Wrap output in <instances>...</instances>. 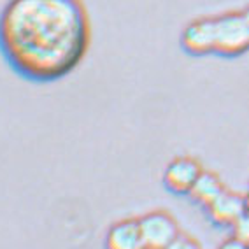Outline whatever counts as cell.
Here are the masks:
<instances>
[{"mask_svg":"<svg viewBox=\"0 0 249 249\" xmlns=\"http://www.w3.org/2000/svg\"><path fill=\"white\" fill-rule=\"evenodd\" d=\"M202 170L204 167L195 156H176L167 163L163 170V186L172 195L188 196L192 188L195 186L196 179L200 178Z\"/></svg>","mask_w":249,"mask_h":249,"instance_id":"obj_4","label":"cell"},{"mask_svg":"<svg viewBox=\"0 0 249 249\" xmlns=\"http://www.w3.org/2000/svg\"><path fill=\"white\" fill-rule=\"evenodd\" d=\"M214 18L213 54L223 58H237L249 51V32L240 11L225 13Z\"/></svg>","mask_w":249,"mask_h":249,"instance_id":"obj_2","label":"cell"},{"mask_svg":"<svg viewBox=\"0 0 249 249\" xmlns=\"http://www.w3.org/2000/svg\"><path fill=\"white\" fill-rule=\"evenodd\" d=\"M216 249H249L246 244H242L239 239H235L233 235H230L228 239H225L221 244L218 246Z\"/></svg>","mask_w":249,"mask_h":249,"instance_id":"obj_11","label":"cell"},{"mask_svg":"<svg viewBox=\"0 0 249 249\" xmlns=\"http://www.w3.org/2000/svg\"><path fill=\"white\" fill-rule=\"evenodd\" d=\"M244 195V202H246V211L249 213V186H248V190H246V193H242Z\"/></svg>","mask_w":249,"mask_h":249,"instance_id":"obj_13","label":"cell"},{"mask_svg":"<svg viewBox=\"0 0 249 249\" xmlns=\"http://www.w3.org/2000/svg\"><path fill=\"white\" fill-rule=\"evenodd\" d=\"M246 213L244 195L228 188L205 209L209 221L219 228H231Z\"/></svg>","mask_w":249,"mask_h":249,"instance_id":"obj_6","label":"cell"},{"mask_svg":"<svg viewBox=\"0 0 249 249\" xmlns=\"http://www.w3.org/2000/svg\"><path fill=\"white\" fill-rule=\"evenodd\" d=\"M225 190H227V186H225V182H223V179L219 178L218 174L213 172V170L204 169L200 178L196 179L195 186L192 188L188 198L205 211Z\"/></svg>","mask_w":249,"mask_h":249,"instance_id":"obj_8","label":"cell"},{"mask_svg":"<svg viewBox=\"0 0 249 249\" xmlns=\"http://www.w3.org/2000/svg\"><path fill=\"white\" fill-rule=\"evenodd\" d=\"M240 13H242V18H244L246 28H248V32H249V5H248V7H244V9L240 11Z\"/></svg>","mask_w":249,"mask_h":249,"instance_id":"obj_12","label":"cell"},{"mask_svg":"<svg viewBox=\"0 0 249 249\" xmlns=\"http://www.w3.org/2000/svg\"><path fill=\"white\" fill-rule=\"evenodd\" d=\"M230 230H231V235L249 248V213H246Z\"/></svg>","mask_w":249,"mask_h":249,"instance_id":"obj_9","label":"cell"},{"mask_svg":"<svg viewBox=\"0 0 249 249\" xmlns=\"http://www.w3.org/2000/svg\"><path fill=\"white\" fill-rule=\"evenodd\" d=\"M146 249H167L176 237L181 233L178 219L165 209H155L139 218Z\"/></svg>","mask_w":249,"mask_h":249,"instance_id":"obj_3","label":"cell"},{"mask_svg":"<svg viewBox=\"0 0 249 249\" xmlns=\"http://www.w3.org/2000/svg\"><path fill=\"white\" fill-rule=\"evenodd\" d=\"M104 249H146L139 218H123L112 223L104 237Z\"/></svg>","mask_w":249,"mask_h":249,"instance_id":"obj_7","label":"cell"},{"mask_svg":"<svg viewBox=\"0 0 249 249\" xmlns=\"http://www.w3.org/2000/svg\"><path fill=\"white\" fill-rule=\"evenodd\" d=\"M89 40L83 0H7L0 13L2 56L32 83H54L74 72Z\"/></svg>","mask_w":249,"mask_h":249,"instance_id":"obj_1","label":"cell"},{"mask_svg":"<svg viewBox=\"0 0 249 249\" xmlns=\"http://www.w3.org/2000/svg\"><path fill=\"white\" fill-rule=\"evenodd\" d=\"M167 249H202V244L190 233H179Z\"/></svg>","mask_w":249,"mask_h":249,"instance_id":"obj_10","label":"cell"},{"mask_svg":"<svg viewBox=\"0 0 249 249\" xmlns=\"http://www.w3.org/2000/svg\"><path fill=\"white\" fill-rule=\"evenodd\" d=\"M181 48L192 56L213 54L214 48V18L202 16L190 21L181 34Z\"/></svg>","mask_w":249,"mask_h":249,"instance_id":"obj_5","label":"cell"}]
</instances>
